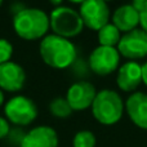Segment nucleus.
Instances as JSON below:
<instances>
[{"instance_id": "1", "label": "nucleus", "mask_w": 147, "mask_h": 147, "mask_svg": "<svg viewBox=\"0 0 147 147\" xmlns=\"http://www.w3.org/2000/svg\"><path fill=\"white\" fill-rule=\"evenodd\" d=\"M39 52L48 66L53 69H67L78 58L75 44L70 39L62 38L56 34L47 35L41 39Z\"/></svg>"}, {"instance_id": "2", "label": "nucleus", "mask_w": 147, "mask_h": 147, "mask_svg": "<svg viewBox=\"0 0 147 147\" xmlns=\"http://www.w3.org/2000/svg\"><path fill=\"white\" fill-rule=\"evenodd\" d=\"M13 27L20 38L36 40L44 38L51 27L49 16L39 8H25L14 14Z\"/></svg>"}, {"instance_id": "3", "label": "nucleus", "mask_w": 147, "mask_h": 147, "mask_svg": "<svg viewBox=\"0 0 147 147\" xmlns=\"http://www.w3.org/2000/svg\"><path fill=\"white\" fill-rule=\"evenodd\" d=\"M124 101L117 92L112 89H102L97 92L92 103V114L94 119L103 125H114L123 117Z\"/></svg>"}, {"instance_id": "4", "label": "nucleus", "mask_w": 147, "mask_h": 147, "mask_svg": "<svg viewBox=\"0 0 147 147\" xmlns=\"http://www.w3.org/2000/svg\"><path fill=\"white\" fill-rule=\"evenodd\" d=\"M49 23L53 32L62 38H74L81 32L84 27L83 20L78 10L70 7H57L49 16Z\"/></svg>"}, {"instance_id": "5", "label": "nucleus", "mask_w": 147, "mask_h": 147, "mask_svg": "<svg viewBox=\"0 0 147 147\" xmlns=\"http://www.w3.org/2000/svg\"><path fill=\"white\" fill-rule=\"evenodd\" d=\"M4 112L7 120L16 127L30 125L38 116L35 102L25 96H16L5 103Z\"/></svg>"}, {"instance_id": "6", "label": "nucleus", "mask_w": 147, "mask_h": 147, "mask_svg": "<svg viewBox=\"0 0 147 147\" xmlns=\"http://www.w3.org/2000/svg\"><path fill=\"white\" fill-rule=\"evenodd\" d=\"M120 62V53L114 47L98 45L92 51L88 63L89 69L97 75H109L117 69Z\"/></svg>"}, {"instance_id": "7", "label": "nucleus", "mask_w": 147, "mask_h": 147, "mask_svg": "<svg viewBox=\"0 0 147 147\" xmlns=\"http://www.w3.org/2000/svg\"><path fill=\"white\" fill-rule=\"evenodd\" d=\"M84 26L90 30H101L110 21L109 5L103 0H85L79 9Z\"/></svg>"}, {"instance_id": "8", "label": "nucleus", "mask_w": 147, "mask_h": 147, "mask_svg": "<svg viewBox=\"0 0 147 147\" xmlns=\"http://www.w3.org/2000/svg\"><path fill=\"white\" fill-rule=\"evenodd\" d=\"M116 48L125 58H143L147 56V32L138 27L129 32H125L124 35H121Z\"/></svg>"}, {"instance_id": "9", "label": "nucleus", "mask_w": 147, "mask_h": 147, "mask_svg": "<svg viewBox=\"0 0 147 147\" xmlns=\"http://www.w3.org/2000/svg\"><path fill=\"white\" fill-rule=\"evenodd\" d=\"M96 86L86 80H79L69 88L66 99L70 103L72 111H81L92 106L96 98Z\"/></svg>"}, {"instance_id": "10", "label": "nucleus", "mask_w": 147, "mask_h": 147, "mask_svg": "<svg viewBox=\"0 0 147 147\" xmlns=\"http://www.w3.org/2000/svg\"><path fill=\"white\" fill-rule=\"evenodd\" d=\"M26 81V72L21 65L7 62L0 65V88L7 92H18Z\"/></svg>"}, {"instance_id": "11", "label": "nucleus", "mask_w": 147, "mask_h": 147, "mask_svg": "<svg viewBox=\"0 0 147 147\" xmlns=\"http://www.w3.org/2000/svg\"><path fill=\"white\" fill-rule=\"evenodd\" d=\"M21 147H58V136L53 128L39 125L26 133Z\"/></svg>"}, {"instance_id": "12", "label": "nucleus", "mask_w": 147, "mask_h": 147, "mask_svg": "<svg viewBox=\"0 0 147 147\" xmlns=\"http://www.w3.org/2000/svg\"><path fill=\"white\" fill-rule=\"evenodd\" d=\"M125 110L134 125L141 129H147V94L134 92L125 102Z\"/></svg>"}, {"instance_id": "13", "label": "nucleus", "mask_w": 147, "mask_h": 147, "mask_svg": "<svg viewBox=\"0 0 147 147\" xmlns=\"http://www.w3.org/2000/svg\"><path fill=\"white\" fill-rule=\"evenodd\" d=\"M116 83L121 90L134 92L142 83V66L136 61H128L117 71Z\"/></svg>"}, {"instance_id": "14", "label": "nucleus", "mask_w": 147, "mask_h": 147, "mask_svg": "<svg viewBox=\"0 0 147 147\" xmlns=\"http://www.w3.org/2000/svg\"><path fill=\"white\" fill-rule=\"evenodd\" d=\"M112 23L120 30V32H129L140 25V13L134 4L120 5L112 14Z\"/></svg>"}, {"instance_id": "15", "label": "nucleus", "mask_w": 147, "mask_h": 147, "mask_svg": "<svg viewBox=\"0 0 147 147\" xmlns=\"http://www.w3.org/2000/svg\"><path fill=\"white\" fill-rule=\"evenodd\" d=\"M120 39H121V34L120 30L114 25V23H107L105 25L101 30H98V41L99 45L105 47H114L116 48L119 44Z\"/></svg>"}, {"instance_id": "16", "label": "nucleus", "mask_w": 147, "mask_h": 147, "mask_svg": "<svg viewBox=\"0 0 147 147\" xmlns=\"http://www.w3.org/2000/svg\"><path fill=\"white\" fill-rule=\"evenodd\" d=\"M49 111H51V114L53 116L59 117V119H65V117H69L71 115L72 109L66 98L57 97V98L52 99L51 103H49Z\"/></svg>"}, {"instance_id": "17", "label": "nucleus", "mask_w": 147, "mask_h": 147, "mask_svg": "<svg viewBox=\"0 0 147 147\" xmlns=\"http://www.w3.org/2000/svg\"><path fill=\"white\" fill-rule=\"evenodd\" d=\"M96 136L90 130H80L74 136V147H96Z\"/></svg>"}, {"instance_id": "18", "label": "nucleus", "mask_w": 147, "mask_h": 147, "mask_svg": "<svg viewBox=\"0 0 147 147\" xmlns=\"http://www.w3.org/2000/svg\"><path fill=\"white\" fill-rule=\"evenodd\" d=\"M25 130L22 129V127H14V128H10L9 133H8L7 136V142L9 143L10 146H14V147H21L23 142V138H25L26 136Z\"/></svg>"}, {"instance_id": "19", "label": "nucleus", "mask_w": 147, "mask_h": 147, "mask_svg": "<svg viewBox=\"0 0 147 147\" xmlns=\"http://www.w3.org/2000/svg\"><path fill=\"white\" fill-rule=\"evenodd\" d=\"M13 54V45L7 39H0V65L7 63L10 61Z\"/></svg>"}, {"instance_id": "20", "label": "nucleus", "mask_w": 147, "mask_h": 147, "mask_svg": "<svg viewBox=\"0 0 147 147\" xmlns=\"http://www.w3.org/2000/svg\"><path fill=\"white\" fill-rule=\"evenodd\" d=\"M72 72L75 74L76 76H79V78H84V76L88 75V70L89 69V63L86 65L85 62H83L81 59L76 58V61L72 63Z\"/></svg>"}, {"instance_id": "21", "label": "nucleus", "mask_w": 147, "mask_h": 147, "mask_svg": "<svg viewBox=\"0 0 147 147\" xmlns=\"http://www.w3.org/2000/svg\"><path fill=\"white\" fill-rule=\"evenodd\" d=\"M136 8L140 13V25L141 28L147 32V1L145 3H134Z\"/></svg>"}, {"instance_id": "22", "label": "nucleus", "mask_w": 147, "mask_h": 147, "mask_svg": "<svg viewBox=\"0 0 147 147\" xmlns=\"http://www.w3.org/2000/svg\"><path fill=\"white\" fill-rule=\"evenodd\" d=\"M9 130H10L9 121H8L5 117L0 116V140H3V138H7Z\"/></svg>"}, {"instance_id": "23", "label": "nucleus", "mask_w": 147, "mask_h": 147, "mask_svg": "<svg viewBox=\"0 0 147 147\" xmlns=\"http://www.w3.org/2000/svg\"><path fill=\"white\" fill-rule=\"evenodd\" d=\"M142 83H145L147 85V62L145 65H142Z\"/></svg>"}, {"instance_id": "24", "label": "nucleus", "mask_w": 147, "mask_h": 147, "mask_svg": "<svg viewBox=\"0 0 147 147\" xmlns=\"http://www.w3.org/2000/svg\"><path fill=\"white\" fill-rule=\"evenodd\" d=\"M49 1H51L53 5H57V7H61V4H62V1H63V0H49Z\"/></svg>"}, {"instance_id": "25", "label": "nucleus", "mask_w": 147, "mask_h": 147, "mask_svg": "<svg viewBox=\"0 0 147 147\" xmlns=\"http://www.w3.org/2000/svg\"><path fill=\"white\" fill-rule=\"evenodd\" d=\"M4 103V94H3V92L0 90V106Z\"/></svg>"}, {"instance_id": "26", "label": "nucleus", "mask_w": 147, "mask_h": 147, "mask_svg": "<svg viewBox=\"0 0 147 147\" xmlns=\"http://www.w3.org/2000/svg\"><path fill=\"white\" fill-rule=\"evenodd\" d=\"M71 3H75V4H83L85 0H70Z\"/></svg>"}, {"instance_id": "27", "label": "nucleus", "mask_w": 147, "mask_h": 147, "mask_svg": "<svg viewBox=\"0 0 147 147\" xmlns=\"http://www.w3.org/2000/svg\"><path fill=\"white\" fill-rule=\"evenodd\" d=\"M147 0H134V3H145Z\"/></svg>"}, {"instance_id": "28", "label": "nucleus", "mask_w": 147, "mask_h": 147, "mask_svg": "<svg viewBox=\"0 0 147 147\" xmlns=\"http://www.w3.org/2000/svg\"><path fill=\"white\" fill-rule=\"evenodd\" d=\"M3 4V0H0V5H1Z\"/></svg>"}, {"instance_id": "29", "label": "nucleus", "mask_w": 147, "mask_h": 147, "mask_svg": "<svg viewBox=\"0 0 147 147\" xmlns=\"http://www.w3.org/2000/svg\"><path fill=\"white\" fill-rule=\"evenodd\" d=\"M103 1H109V0H103Z\"/></svg>"}]
</instances>
